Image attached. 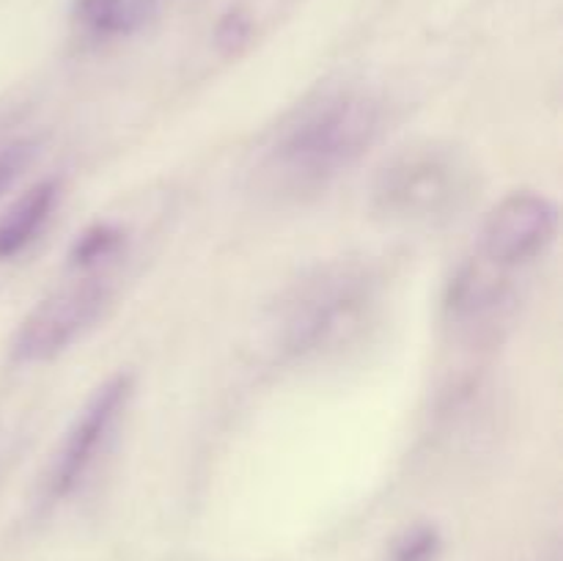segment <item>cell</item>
I'll return each mask as SVG.
<instances>
[{"mask_svg":"<svg viewBox=\"0 0 563 561\" xmlns=\"http://www.w3.org/2000/svg\"><path fill=\"white\" fill-rule=\"evenodd\" d=\"M385 130V102L372 88L335 82L308 94L258 143L253 182L284 201L317 196L352 168Z\"/></svg>","mask_w":563,"mask_h":561,"instance_id":"1","label":"cell"},{"mask_svg":"<svg viewBox=\"0 0 563 561\" xmlns=\"http://www.w3.org/2000/svg\"><path fill=\"white\" fill-rule=\"evenodd\" d=\"M377 302V278L361 262H328L289 286L267 319L269 346L308 361L355 339Z\"/></svg>","mask_w":563,"mask_h":561,"instance_id":"2","label":"cell"},{"mask_svg":"<svg viewBox=\"0 0 563 561\" xmlns=\"http://www.w3.org/2000/svg\"><path fill=\"white\" fill-rule=\"evenodd\" d=\"M473 193L476 168L460 146L416 141L379 165L372 182V207L394 226L434 229L460 218Z\"/></svg>","mask_w":563,"mask_h":561,"instance_id":"3","label":"cell"},{"mask_svg":"<svg viewBox=\"0 0 563 561\" xmlns=\"http://www.w3.org/2000/svg\"><path fill=\"white\" fill-rule=\"evenodd\" d=\"M113 297V267L69 270V278L53 286L25 314L11 339V358L25 366L55 361L97 328Z\"/></svg>","mask_w":563,"mask_h":561,"instance_id":"4","label":"cell"},{"mask_svg":"<svg viewBox=\"0 0 563 561\" xmlns=\"http://www.w3.org/2000/svg\"><path fill=\"white\" fill-rule=\"evenodd\" d=\"M132 391H135V380L126 372L113 374L91 391L86 405L77 410V416L66 427L55 454L49 457L42 482L44 504H64L82 487L86 476L102 457L108 440L113 438L115 424L126 413Z\"/></svg>","mask_w":563,"mask_h":561,"instance_id":"5","label":"cell"},{"mask_svg":"<svg viewBox=\"0 0 563 561\" xmlns=\"http://www.w3.org/2000/svg\"><path fill=\"white\" fill-rule=\"evenodd\" d=\"M559 231V207L548 196L517 190L500 198L482 226L478 258L493 267L511 270L533 262Z\"/></svg>","mask_w":563,"mask_h":561,"instance_id":"6","label":"cell"},{"mask_svg":"<svg viewBox=\"0 0 563 561\" xmlns=\"http://www.w3.org/2000/svg\"><path fill=\"white\" fill-rule=\"evenodd\" d=\"M506 270L489 262H465L445 289V314L454 324L467 330L489 328L511 302V284Z\"/></svg>","mask_w":563,"mask_h":561,"instance_id":"7","label":"cell"},{"mask_svg":"<svg viewBox=\"0 0 563 561\" xmlns=\"http://www.w3.org/2000/svg\"><path fill=\"white\" fill-rule=\"evenodd\" d=\"M159 0H71V28L88 42L141 33L157 16Z\"/></svg>","mask_w":563,"mask_h":561,"instance_id":"8","label":"cell"},{"mask_svg":"<svg viewBox=\"0 0 563 561\" xmlns=\"http://www.w3.org/2000/svg\"><path fill=\"white\" fill-rule=\"evenodd\" d=\"M60 185L55 179H44L27 187L3 215H0V262L20 256L33 240L44 231L55 204H58Z\"/></svg>","mask_w":563,"mask_h":561,"instance_id":"9","label":"cell"},{"mask_svg":"<svg viewBox=\"0 0 563 561\" xmlns=\"http://www.w3.org/2000/svg\"><path fill=\"white\" fill-rule=\"evenodd\" d=\"M126 251V231L110 220H99L82 229L69 248V270L115 267Z\"/></svg>","mask_w":563,"mask_h":561,"instance_id":"10","label":"cell"},{"mask_svg":"<svg viewBox=\"0 0 563 561\" xmlns=\"http://www.w3.org/2000/svg\"><path fill=\"white\" fill-rule=\"evenodd\" d=\"M36 154V138H16V141L0 146V196H5V193L16 185V179L31 168Z\"/></svg>","mask_w":563,"mask_h":561,"instance_id":"11","label":"cell"},{"mask_svg":"<svg viewBox=\"0 0 563 561\" xmlns=\"http://www.w3.org/2000/svg\"><path fill=\"white\" fill-rule=\"evenodd\" d=\"M440 534L432 526H416L394 544V561H434L440 556Z\"/></svg>","mask_w":563,"mask_h":561,"instance_id":"12","label":"cell"},{"mask_svg":"<svg viewBox=\"0 0 563 561\" xmlns=\"http://www.w3.org/2000/svg\"><path fill=\"white\" fill-rule=\"evenodd\" d=\"M253 25L245 11H229L218 25V44L225 53H236L251 42Z\"/></svg>","mask_w":563,"mask_h":561,"instance_id":"13","label":"cell"}]
</instances>
